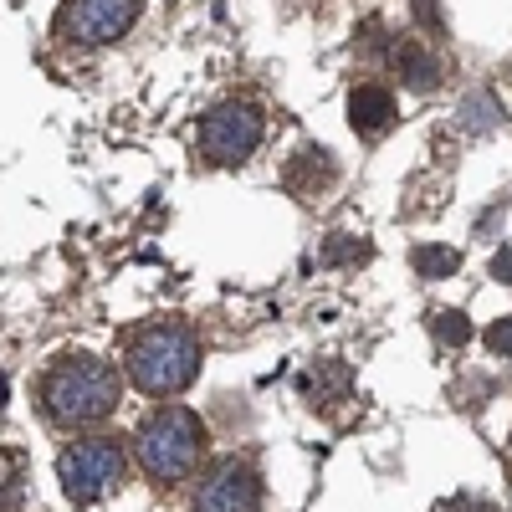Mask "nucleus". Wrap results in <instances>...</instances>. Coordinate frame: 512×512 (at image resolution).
I'll use <instances>...</instances> for the list:
<instances>
[{"label": "nucleus", "instance_id": "obj_10", "mask_svg": "<svg viewBox=\"0 0 512 512\" xmlns=\"http://www.w3.org/2000/svg\"><path fill=\"white\" fill-rule=\"evenodd\" d=\"M410 262H415V272L420 277H451L456 267H461V256L451 251V246H415V256H410Z\"/></svg>", "mask_w": 512, "mask_h": 512}, {"label": "nucleus", "instance_id": "obj_1", "mask_svg": "<svg viewBox=\"0 0 512 512\" xmlns=\"http://www.w3.org/2000/svg\"><path fill=\"white\" fill-rule=\"evenodd\" d=\"M118 395H123L118 369L88 354L52 364V374L41 379V410L57 425H98L118 410Z\"/></svg>", "mask_w": 512, "mask_h": 512}, {"label": "nucleus", "instance_id": "obj_16", "mask_svg": "<svg viewBox=\"0 0 512 512\" xmlns=\"http://www.w3.org/2000/svg\"><path fill=\"white\" fill-rule=\"evenodd\" d=\"M492 277H497V282H507V287H512V246H502V251H497V256H492Z\"/></svg>", "mask_w": 512, "mask_h": 512}, {"label": "nucleus", "instance_id": "obj_13", "mask_svg": "<svg viewBox=\"0 0 512 512\" xmlns=\"http://www.w3.org/2000/svg\"><path fill=\"white\" fill-rule=\"evenodd\" d=\"M482 344H487L497 359H512V318H497V323L482 333Z\"/></svg>", "mask_w": 512, "mask_h": 512}, {"label": "nucleus", "instance_id": "obj_2", "mask_svg": "<svg viewBox=\"0 0 512 512\" xmlns=\"http://www.w3.org/2000/svg\"><path fill=\"white\" fill-rule=\"evenodd\" d=\"M134 456H139L149 482H159V487L185 482L200 466V456H205V420L195 410H185V405L154 410L139 425V436H134Z\"/></svg>", "mask_w": 512, "mask_h": 512}, {"label": "nucleus", "instance_id": "obj_5", "mask_svg": "<svg viewBox=\"0 0 512 512\" xmlns=\"http://www.w3.org/2000/svg\"><path fill=\"white\" fill-rule=\"evenodd\" d=\"M262 144V113L251 103H221L200 118V149L216 164H241Z\"/></svg>", "mask_w": 512, "mask_h": 512}, {"label": "nucleus", "instance_id": "obj_11", "mask_svg": "<svg viewBox=\"0 0 512 512\" xmlns=\"http://www.w3.org/2000/svg\"><path fill=\"white\" fill-rule=\"evenodd\" d=\"M21 482H26V461H21L16 451H0V512H11V507H16Z\"/></svg>", "mask_w": 512, "mask_h": 512}, {"label": "nucleus", "instance_id": "obj_12", "mask_svg": "<svg viewBox=\"0 0 512 512\" xmlns=\"http://www.w3.org/2000/svg\"><path fill=\"white\" fill-rule=\"evenodd\" d=\"M436 338L441 344H451V349H461L466 338H472V323H466V313H456V308H446V313H436Z\"/></svg>", "mask_w": 512, "mask_h": 512}, {"label": "nucleus", "instance_id": "obj_8", "mask_svg": "<svg viewBox=\"0 0 512 512\" xmlns=\"http://www.w3.org/2000/svg\"><path fill=\"white\" fill-rule=\"evenodd\" d=\"M349 123L359 134H379V128L395 123V98L390 88H379V82H364V88L349 93Z\"/></svg>", "mask_w": 512, "mask_h": 512}, {"label": "nucleus", "instance_id": "obj_7", "mask_svg": "<svg viewBox=\"0 0 512 512\" xmlns=\"http://www.w3.org/2000/svg\"><path fill=\"white\" fill-rule=\"evenodd\" d=\"M139 11H144L139 0H72L62 26L77 41H118L128 26L139 21Z\"/></svg>", "mask_w": 512, "mask_h": 512}, {"label": "nucleus", "instance_id": "obj_14", "mask_svg": "<svg viewBox=\"0 0 512 512\" xmlns=\"http://www.w3.org/2000/svg\"><path fill=\"white\" fill-rule=\"evenodd\" d=\"M466 128H497V103L492 98H466Z\"/></svg>", "mask_w": 512, "mask_h": 512}, {"label": "nucleus", "instance_id": "obj_9", "mask_svg": "<svg viewBox=\"0 0 512 512\" xmlns=\"http://www.w3.org/2000/svg\"><path fill=\"white\" fill-rule=\"evenodd\" d=\"M395 62H400V82H405L410 93H431V88H441V77H446L441 57L415 47V41H405V47L395 52Z\"/></svg>", "mask_w": 512, "mask_h": 512}, {"label": "nucleus", "instance_id": "obj_15", "mask_svg": "<svg viewBox=\"0 0 512 512\" xmlns=\"http://www.w3.org/2000/svg\"><path fill=\"white\" fill-rule=\"evenodd\" d=\"M369 246L364 241H328V262H364Z\"/></svg>", "mask_w": 512, "mask_h": 512}, {"label": "nucleus", "instance_id": "obj_3", "mask_svg": "<svg viewBox=\"0 0 512 512\" xmlns=\"http://www.w3.org/2000/svg\"><path fill=\"white\" fill-rule=\"evenodd\" d=\"M195 374H200V338L185 323L144 328L128 344V379L144 395H180Z\"/></svg>", "mask_w": 512, "mask_h": 512}, {"label": "nucleus", "instance_id": "obj_4", "mask_svg": "<svg viewBox=\"0 0 512 512\" xmlns=\"http://www.w3.org/2000/svg\"><path fill=\"white\" fill-rule=\"evenodd\" d=\"M57 482L67 492L72 507H93L108 492H118L123 482V446L113 436H93V441H77L57 456Z\"/></svg>", "mask_w": 512, "mask_h": 512}, {"label": "nucleus", "instance_id": "obj_6", "mask_svg": "<svg viewBox=\"0 0 512 512\" xmlns=\"http://www.w3.org/2000/svg\"><path fill=\"white\" fill-rule=\"evenodd\" d=\"M195 512H262V477L236 456L216 461L195 492Z\"/></svg>", "mask_w": 512, "mask_h": 512}]
</instances>
